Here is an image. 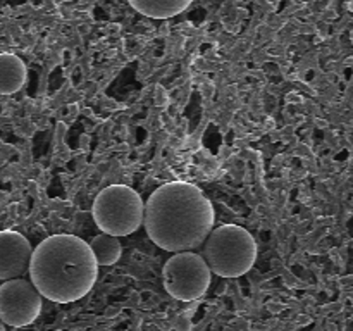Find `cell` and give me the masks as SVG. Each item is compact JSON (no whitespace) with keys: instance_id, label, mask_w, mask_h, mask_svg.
Masks as SVG:
<instances>
[{"instance_id":"1","label":"cell","mask_w":353,"mask_h":331,"mask_svg":"<svg viewBox=\"0 0 353 331\" xmlns=\"http://www.w3.org/2000/svg\"><path fill=\"white\" fill-rule=\"evenodd\" d=\"M214 207L199 186L171 181L159 186L145 203L143 224L157 247L181 254L202 247L214 230Z\"/></svg>"},{"instance_id":"2","label":"cell","mask_w":353,"mask_h":331,"mask_svg":"<svg viewBox=\"0 0 353 331\" xmlns=\"http://www.w3.org/2000/svg\"><path fill=\"white\" fill-rule=\"evenodd\" d=\"M30 276L41 297L55 303H71L93 290L99 264L85 240L74 234H54L33 248Z\"/></svg>"},{"instance_id":"3","label":"cell","mask_w":353,"mask_h":331,"mask_svg":"<svg viewBox=\"0 0 353 331\" xmlns=\"http://www.w3.org/2000/svg\"><path fill=\"white\" fill-rule=\"evenodd\" d=\"M200 257L210 272L221 278H240L257 261V243L245 228L223 224L210 231L202 245Z\"/></svg>"},{"instance_id":"4","label":"cell","mask_w":353,"mask_h":331,"mask_svg":"<svg viewBox=\"0 0 353 331\" xmlns=\"http://www.w3.org/2000/svg\"><path fill=\"white\" fill-rule=\"evenodd\" d=\"M145 203L140 193L126 185H110L93 202V221L110 237H126L143 224Z\"/></svg>"},{"instance_id":"5","label":"cell","mask_w":353,"mask_h":331,"mask_svg":"<svg viewBox=\"0 0 353 331\" xmlns=\"http://www.w3.org/2000/svg\"><path fill=\"white\" fill-rule=\"evenodd\" d=\"M210 269L195 252L174 254L162 269V281L174 299L190 302L205 295L210 286Z\"/></svg>"},{"instance_id":"6","label":"cell","mask_w":353,"mask_h":331,"mask_svg":"<svg viewBox=\"0 0 353 331\" xmlns=\"http://www.w3.org/2000/svg\"><path fill=\"white\" fill-rule=\"evenodd\" d=\"M43 297L33 283L17 278L0 285V321L12 328H23L34 323L41 312Z\"/></svg>"},{"instance_id":"7","label":"cell","mask_w":353,"mask_h":331,"mask_svg":"<svg viewBox=\"0 0 353 331\" xmlns=\"http://www.w3.org/2000/svg\"><path fill=\"white\" fill-rule=\"evenodd\" d=\"M33 248L28 238L17 231H0V279L10 281L30 271Z\"/></svg>"},{"instance_id":"8","label":"cell","mask_w":353,"mask_h":331,"mask_svg":"<svg viewBox=\"0 0 353 331\" xmlns=\"http://www.w3.org/2000/svg\"><path fill=\"white\" fill-rule=\"evenodd\" d=\"M26 66L17 55L0 54V95H12L26 83Z\"/></svg>"},{"instance_id":"9","label":"cell","mask_w":353,"mask_h":331,"mask_svg":"<svg viewBox=\"0 0 353 331\" xmlns=\"http://www.w3.org/2000/svg\"><path fill=\"white\" fill-rule=\"evenodd\" d=\"M190 3V0H131L130 6L147 17L168 19L185 12Z\"/></svg>"},{"instance_id":"10","label":"cell","mask_w":353,"mask_h":331,"mask_svg":"<svg viewBox=\"0 0 353 331\" xmlns=\"http://www.w3.org/2000/svg\"><path fill=\"white\" fill-rule=\"evenodd\" d=\"M90 248H92L93 255L97 259L99 265H112L116 264L123 254V247H121L119 238L110 237V234H97L93 240L90 241Z\"/></svg>"},{"instance_id":"11","label":"cell","mask_w":353,"mask_h":331,"mask_svg":"<svg viewBox=\"0 0 353 331\" xmlns=\"http://www.w3.org/2000/svg\"><path fill=\"white\" fill-rule=\"evenodd\" d=\"M0 331H6V326H3L2 321H0Z\"/></svg>"}]
</instances>
